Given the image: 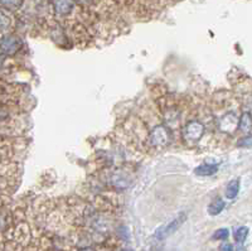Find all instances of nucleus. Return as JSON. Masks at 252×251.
Instances as JSON below:
<instances>
[{
    "mask_svg": "<svg viewBox=\"0 0 252 251\" xmlns=\"http://www.w3.org/2000/svg\"><path fill=\"white\" fill-rule=\"evenodd\" d=\"M225 208V202L221 198H216L215 201L208 206V214L212 215V216H217V215L221 214Z\"/></svg>",
    "mask_w": 252,
    "mask_h": 251,
    "instance_id": "obj_8",
    "label": "nucleus"
},
{
    "mask_svg": "<svg viewBox=\"0 0 252 251\" xmlns=\"http://www.w3.org/2000/svg\"><path fill=\"white\" fill-rule=\"evenodd\" d=\"M53 5L55 6V12L58 13V14L66 16V14H68V13L71 12L73 4H72L71 1H54Z\"/></svg>",
    "mask_w": 252,
    "mask_h": 251,
    "instance_id": "obj_9",
    "label": "nucleus"
},
{
    "mask_svg": "<svg viewBox=\"0 0 252 251\" xmlns=\"http://www.w3.org/2000/svg\"><path fill=\"white\" fill-rule=\"evenodd\" d=\"M238 192H240V180L232 179L226 187V197L228 199H234L236 198Z\"/></svg>",
    "mask_w": 252,
    "mask_h": 251,
    "instance_id": "obj_5",
    "label": "nucleus"
},
{
    "mask_svg": "<svg viewBox=\"0 0 252 251\" xmlns=\"http://www.w3.org/2000/svg\"><path fill=\"white\" fill-rule=\"evenodd\" d=\"M247 235H249V229L246 226H242V227H238V229L234 231V240H236L238 244H242L245 240H246Z\"/></svg>",
    "mask_w": 252,
    "mask_h": 251,
    "instance_id": "obj_10",
    "label": "nucleus"
},
{
    "mask_svg": "<svg viewBox=\"0 0 252 251\" xmlns=\"http://www.w3.org/2000/svg\"><path fill=\"white\" fill-rule=\"evenodd\" d=\"M228 235H230V231H228V229H219L215 233V235H213V239L226 240L228 237Z\"/></svg>",
    "mask_w": 252,
    "mask_h": 251,
    "instance_id": "obj_11",
    "label": "nucleus"
},
{
    "mask_svg": "<svg viewBox=\"0 0 252 251\" xmlns=\"http://www.w3.org/2000/svg\"><path fill=\"white\" fill-rule=\"evenodd\" d=\"M181 134L187 143L196 144L202 139L203 134H204V125L199 121H189L184 126Z\"/></svg>",
    "mask_w": 252,
    "mask_h": 251,
    "instance_id": "obj_1",
    "label": "nucleus"
},
{
    "mask_svg": "<svg viewBox=\"0 0 252 251\" xmlns=\"http://www.w3.org/2000/svg\"><path fill=\"white\" fill-rule=\"evenodd\" d=\"M185 218H187V215L185 214L178 215L174 220H172L169 223H166L165 226L158 230L157 233H155V237H157L158 240L166 239L168 236H170L172 233H176L177 230H178L179 227L183 225V223H184Z\"/></svg>",
    "mask_w": 252,
    "mask_h": 251,
    "instance_id": "obj_3",
    "label": "nucleus"
},
{
    "mask_svg": "<svg viewBox=\"0 0 252 251\" xmlns=\"http://www.w3.org/2000/svg\"><path fill=\"white\" fill-rule=\"evenodd\" d=\"M80 251H95V250H93V249L87 248V249H82V250H80Z\"/></svg>",
    "mask_w": 252,
    "mask_h": 251,
    "instance_id": "obj_16",
    "label": "nucleus"
},
{
    "mask_svg": "<svg viewBox=\"0 0 252 251\" xmlns=\"http://www.w3.org/2000/svg\"><path fill=\"white\" fill-rule=\"evenodd\" d=\"M1 65H3V56L0 54V67H1Z\"/></svg>",
    "mask_w": 252,
    "mask_h": 251,
    "instance_id": "obj_17",
    "label": "nucleus"
},
{
    "mask_svg": "<svg viewBox=\"0 0 252 251\" xmlns=\"http://www.w3.org/2000/svg\"><path fill=\"white\" fill-rule=\"evenodd\" d=\"M218 167L213 164H202L199 167H197L194 169V173L197 176H203V177H207V176H212L217 172Z\"/></svg>",
    "mask_w": 252,
    "mask_h": 251,
    "instance_id": "obj_6",
    "label": "nucleus"
},
{
    "mask_svg": "<svg viewBox=\"0 0 252 251\" xmlns=\"http://www.w3.org/2000/svg\"><path fill=\"white\" fill-rule=\"evenodd\" d=\"M1 5L9 6V8H14V6L22 5V3H20V1H1Z\"/></svg>",
    "mask_w": 252,
    "mask_h": 251,
    "instance_id": "obj_14",
    "label": "nucleus"
},
{
    "mask_svg": "<svg viewBox=\"0 0 252 251\" xmlns=\"http://www.w3.org/2000/svg\"><path fill=\"white\" fill-rule=\"evenodd\" d=\"M150 143L153 146H157V148H162V146H165L166 144L170 142V133L169 130L166 129L163 125H159V126L154 127L153 131L150 133Z\"/></svg>",
    "mask_w": 252,
    "mask_h": 251,
    "instance_id": "obj_4",
    "label": "nucleus"
},
{
    "mask_svg": "<svg viewBox=\"0 0 252 251\" xmlns=\"http://www.w3.org/2000/svg\"><path fill=\"white\" fill-rule=\"evenodd\" d=\"M238 129L242 131H246V133H250L252 127V121H251V114L249 111L243 112V115L241 116V119L238 120Z\"/></svg>",
    "mask_w": 252,
    "mask_h": 251,
    "instance_id": "obj_7",
    "label": "nucleus"
},
{
    "mask_svg": "<svg viewBox=\"0 0 252 251\" xmlns=\"http://www.w3.org/2000/svg\"><path fill=\"white\" fill-rule=\"evenodd\" d=\"M121 251H132V250H130V249H124V250H121Z\"/></svg>",
    "mask_w": 252,
    "mask_h": 251,
    "instance_id": "obj_18",
    "label": "nucleus"
},
{
    "mask_svg": "<svg viewBox=\"0 0 252 251\" xmlns=\"http://www.w3.org/2000/svg\"><path fill=\"white\" fill-rule=\"evenodd\" d=\"M22 46V39L16 35H5L0 39V51L8 56L16 54Z\"/></svg>",
    "mask_w": 252,
    "mask_h": 251,
    "instance_id": "obj_2",
    "label": "nucleus"
},
{
    "mask_svg": "<svg viewBox=\"0 0 252 251\" xmlns=\"http://www.w3.org/2000/svg\"><path fill=\"white\" fill-rule=\"evenodd\" d=\"M238 146H243V148H250L251 146V137H250V134L247 135L246 138H242V139L238 142V144H237Z\"/></svg>",
    "mask_w": 252,
    "mask_h": 251,
    "instance_id": "obj_12",
    "label": "nucleus"
},
{
    "mask_svg": "<svg viewBox=\"0 0 252 251\" xmlns=\"http://www.w3.org/2000/svg\"><path fill=\"white\" fill-rule=\"evenodd\" d=\"M219 251H234V246L226 242V244H222V245L219 246Z\"/></svg>",
    "mask_w": 252,
    "mask_h": 251,
    "instance_id": "obj_15",
    "label": "nucleus"
},
{
    "mask_svg": "<svg viewBox=\"0 0 252 251\" xmlns=\"http://www.w3.org/2000/svg\"><path fill=\"white\" fill-rule=\"evenodd\" d=\"M8 25H9V19H8V17L4 16L3 13H0V29L6 28Z\"/></svg>",
    "mask_w": 252,
    "mask_h": 251,
    "instance_id": "obj_13",
    "label": "nucleus"
}]
</instances>
